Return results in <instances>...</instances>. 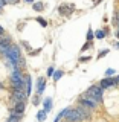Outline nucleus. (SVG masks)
<instances>
[{
	"label": "nucleus",
	"instance_id": "obj_1",
	"mask_svg": "<svg viewBox=\"0 0 119 122\" xmlns=\"http://www.w3.org/2000/svg\"><path fill=\"white\" fill-rule=\"evenodd\" d=\"M11 81H12L14 90H23L25 89V79H23V76H21L18 69H15L12 73H11Z\"/></svg>",
	"mask_w": 119,
	"mask_h": 122
},
{
	"label": "nucleus",
	"instance_id": "obj_2",
	"mask_svg": "<svg viewBox=\"0 0 119 122\" xmlns=\"http://www.w3.org/2000/svg\"><path fill=\"white\" fill-rule=\"evenodd\" d=\"M86 96H89V98H93L95 101H99V99L102 98L101 87H90V89L86 92Z\"/></svg>",
	"mask_w": 119,
	"mask_h": 122
},
{
	"label": "nucleus",
	"instance_id": "obj_3",
	"mask_svg": "<svg viewBox=\"0 0 119 122\" xmlns=\"http://www.w3.org/2000/svg\"><path fill=\"white\" fill-rule=\"evenodd\" d=\"M75 112L78 113L79 121H86V119H89V117H90V108H87V107H84V105H79Z\"/></svg>",
	"mask_w": 119,
	"mask_h": 122
},
{
	"label": "nucleus",
	"instance_id": "obj_4",
	"mask_svg": "<svg viewBox=\"0 0 119 122\" xmlns=\"http://www.w3.org/2000/svg\"><path fill=\"white\" fill-rule=\"evenodd\" d=\"M79 105H84V107H87V108H95V107L98 105V101H95L93 98H89V96H86V98H83V99H79Z\"/></svg>",
	"mask_w": 119,
	"mask_h": 122
},
{
	"label": "nucleus",
	"instance_id": "obj_5",
	"mask_svg": "<svg viewBox=\"0 0 119 122\" xmlns=\"http://www.w3.org/2000/svg\"><path fill=\"white\" fill-rule=\"evenodd\" d=\"M113 86H116V78H105L99 84L101 89H110V87H113Z\"/></svg>",
	"mask_w": 119,
	"mask_h": 122
},
{
	"label": "nucleus",
	"instance_id": "obj_6",
	"mask_svg": "<svg viewBox=\"0 0 119 122\" xmlns=\"http://www.w3.org/2000/svg\"><path fill=\"white\" fill-rule=\"evenodd\" d=\"M12 99L15 102H25V99H26V93L23 90H14V93H12Z\"/></svg>",
	"mask_w": 119,
	"mask_h": 122
},
{
	"label": "nucleus",
	"instance_id": "obj_7",
	"mask_svg": "<svg viewBox=\"0 0 119 122\" xmlns=\"http://www.w3.org/2000/svg\"><path fill=\"white\" fill-rule=\"evenodd\" d=\"M12 113L18 114V116H21V114L25 113V102H15V105H14V110H12Z\"/></svg>",
	"mask_w": 119,
	"mask_h": 122
},
{
	"label": "nucleus",
	"instance_id": "obj_8",
	"mask_svg": "<svg viewBox=\"0 0 119 122\" xmlns=\"http://www.w3.org/2000/svg\"><path fill=\"white\" fill-rule=\"evenodd\" d=\"M44 86H46L44 79H43V78H38V86H37V93H38V95H40V93H43Z\"/></svg>",
	"mask_w": 119,
	"mask_h": 122
},
{
	"label": "nucleus",
	"instance_id": "obj_9",
	"mask_svg": "<svg viewBox=\"0 0 119 122\" xmlns=\"http://www.w3.org/2000/svg\"><path fill=\"white\" fill-rule=\"evenodd\" d=\"M70 11H72V6H66V5H63L60 8V12L63 14V15H69L70 14Z\"/></svg>",
	"mask_w": 119,
	"mask_h": 122
},
{
	"label": "nucleus",
	"instance_id": "obj_10",
	"mask_svg": "<svg viewBox=\"0 0 119 122\" xmlns=\"http://www.w3.org/2000/svg\"><path fill=\"white\" fill-rule=\"evenodd\" d=\"M20 117H21V116H18V114H15V113H11L9 119H8L6 122H20Z\"/></svg>",
	"mask_w": 119,
	"mask_h": 122
},
{
	"label": "nucleus",
	"instance_id": "obj_11",
	"mask_svg": "<svg viewBox=\"0 0 119 122\" xmlns=\"http://www.w3.org/2000/svg\"><path fill=\"white\" fill-rule=\"evenodd\" d=\"M51 107H52V101H51V98H47V99L44 101V112L47 113L49 110H51Z\"/></svg>",
	"mask_w": 119,
	"mask_h": 122
},
{
	"label": "nucleus",
	"instance_id": "obj_12",
	"mask_svg": "<svg viewBox=\"0 0 119 122\" xmlns=\"http://www.w3.org/2000/svg\"><path fill=\"white\" fill-rule=\"evenodd\" d=\"M31 87H32V84H31V78L26 76V96L31 93Z\"/></svg>",
	"mask_w": 119,
	"mask_h": 122
},
{
	"label": "nucleus",
	"instance_id": "obj_13",
	"mask_svg": "<svg viewBox=\"0 0 119 122\" xmlns=\"http://www.w3.org/2000/svg\"><path fill=\"white\" fill-rule=\"evenodd\" d=\"M37 119L40 121V122H43V121L46 119V112H44V110H41V112H38V114H37Z\"/></svg>",
	"mask_w": 119,
	"mask_h": 122
},
{
	"label": "nucleus",
	"instance_id": "obj_14",
	"mask_svg": "<svg viewBox=\"0 0 119 122\" xmlns=\"http://www.w3.org/2000/svg\"><path fill=\"white\" fill-rule=\"evenodd\" d=\"M95 35H96V38H104L105 37V30H102V29H99L95 32Z\"/></svg>",
	"mask_w": 119,
	"mask_h": 122
},
{
	"label": "nucleus",
	"instance_id": "obj_15",
	"mask_svg": "<svg viewBox=\"0 0 119 122\" xmlns=\"http://www.w3.org/2000/svg\"><path fill=\"white\" fill-rule=\"evenodd\" d=\"M34 9H35V11H41V9H43V3H35V5H34Z\"/></svg>",
	"mask_w": 119,
	"mask_h": 122
},
{
	"label": "nucleus",
	"instance_id": "obj_16",
	"mask_svg": "<svg viewBox=\"0 0 119 122\" xmlns=\"http://www.w3.org/2000/svg\"><path fill=\"white\" fill-rule=\"evenodd\" d=\"M61 76H63V72H61V70H57V72H55V76H53V78H55V81H57V79H60Z\"/></svg>",
	"mask_w": 119,
	"mask_h": 122
},
{
	"label": "nucleus",
	"instance_id": "obj_17",
	"mask_svg": "<svg viewBox=\"0 0 119 122\" xmlns=\"http://www.w3.org/2000/svg\"><path fill=\"white\" fill-rule=\"evenodd\" d=\"M114 73V70H113V69H109V70H107L105 72V75H107V78H110V76H112Z\"/></svg>",
	"mask_w": 119,
	"mask_h": 122
},
{
	"label": "nucleus",
	"instance_id": "obj_18",
	"mask_svg": "<svg viewBox=\"0 0 119 122\" xmlns=\"http://www.w3.org/2000/svg\"><path fill=\"white\" fill-rule=\"evenodd\" d=\"M37 20H38V23H41V26H46V25H47V23H46V20H44V18H41V17H38Z\"/></svg>",
	"mask_w": 119,
	"mask_h": 122
},
{
	"label": "nucleus",
	"instance_id": "obj_19",
	"mask_svg": "<svg viewBox=\"0 0 119 122\" xmlns=\"http://www.w3.org/2000/svg\"><path fill=\"white\" fill-rule=\"evenodd\" d=\"M93 37H95V34L92 32V30H89V32H87V40L90 41V40H92V38H93Z\"/></svg>",
	"mask_w": 119,
	"mask_h": 122
},
{
	"label": "nucleus",
	"instance_id": "obj_20",
	"mask_svg": "<svg viewBox=\"0 0 119 122\" xmlns=\"http://www.w3.org/2000/svg\"><path fill=\"white\" fill-rule=\"evenodd\" d=\"M89 46H90V43H86L83 46V51H86V49H89Z\"/></svg>",
	"mask_w": 119,
	"mask_h": 122
},
{
	"label": "nucleus",
	"instance_id": "obj_21",
	"mask_svg": "<svg viewBox=\"0 0 119 122\" xmlns=\"http://www.w3.org/2000/svg\"><path fill=\"white\" fill-rule=\"evenodd\" d=\"M107 52H109V51H102V52H99V56H104Z\"/></svg>",
	"mask_w": 119,
	"mask_h": 122
},
{
	"label": "nucleus",
	"instance_id": "obj_22",
	"mask_svg": "<svg viewBox=\"0 0 119 122\" xmlns=\"http://www.w3.org/2000/svg\"><path fill=\"white\" fill-rule=\"evenodd\" d=\"M53 73V69L52 67H49V70H47V75H52Z\"/></svg>",
	"mask_w": 119,
	"mask_h": 122
},
{
	"label": "nucleus",
	"instance_id": "obj_23",
	"mask_svg": "<svg viewBox=\"0 0 119 122\" xmlns=\"http://www.w3.org/2000/svg\"><path fill=\"white\" fill-rule=\"evenodd\" d=\"M34 104H35V105H37V104H40V99L35 98V99H34Z\"/></svg>",
	"mask_w": 119,
	"mask_h": 122
},
{
	"label": "nucleus",
	"instance_id": "obj_24",
	"mask_svg": "<svg viewBox=\"0 0 119 122\" xmlns=\"http://www.w3.org/2000/svg\"><path fill=\"white\" fill-rule=\"evenodd\" d=\"M18 0H6V3H17Z\"/></svg>",
	"mask_w": 119,
	"mask_h": 122
},
{
	"label": "nucleus",
	"instance_id": "obj_25",
	"mask_svg": "<svg viewBox=\"0 0 119 122\" xmlns=\"http://www.w3.org/2000/svg\"><path fill=\"white\" fill-rule=\"evenodd\" d=\"M3 34H5V30H3V28H2V26H0V37H2Z\"/></svg>",
	"mask_w": 119,
	"mask_h": 122
},
{
	"label": "nucleus",
	"instance_id": "obj_26",
	"mask_svg": "<svg viewBox=\"0 0 119 122\" xmlns=\"http://www.w3.org/2000/svg\"><path fill=\"white\" fill-rule=\"evenodd\" d=\"M116 20L119 21V11H118V12H116Z\"/></svg>",
	"mask_w": 119,
	"mask_h": 122
},
{
	"label": "nucleus",
	"instance_id": "obj_27",
	"mask_svg": "<svg viewBox=\"0 0 119 122\" xmlns=\"http://www.w3.org/2000/svg\"><path fill=\"white\" fill-rule=\"evenodd\" d=\"M25 2H28V3H32V2H34V0H25Z\"/></svg>",
	"mask_w": 119,
	"mask_h": 122
},
{
	"label": "nucleus",
	"instance_id": "obj_28",
	"mask_svg": "<svg viewBox=\"0 0 119 122\" xmlns=\"http://www.w3.org/2000/svg\"><path fill=\"white\" fill-rule=\"evenodd\" d=\"M116 84H119V76H118V78H116Z\"/></svg>",
	"mask_w": 119,
	"mask_h": 122
},
{
	"label": "nucleus",
	"instance_id": "obj_29",
	"mask_svg": "<svg viewBox=\"0 0 119 122\" xmlns=\"http://www.w3.org/2000/svg\"><path fill=\"white\" fill-rule=\"evenodd\" d=\"M0 89H3V86H2V84H0Z\"/></svg>",
	"mask_w": 119,
	"mask_h": 122
},
{
	"label": "nucleus",
	"instance_id": "obj_30",
	"mask_svg": "<svg viewBox=\"0 0 119 122\" xmlns=\"http://www.w3.org/2000/svg\"><path fill=\"white\" fill-rule=\"evenodd\" d=\"M0 9H2V6H0Z\"/></svg>",
	"mask_w": 119,
	"mask_h": 122
}]
</instances>
